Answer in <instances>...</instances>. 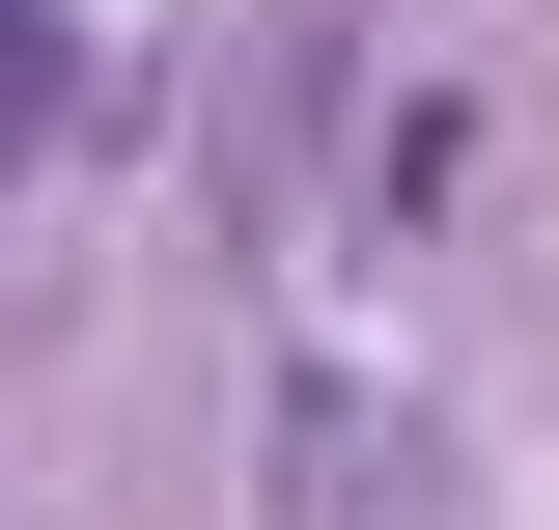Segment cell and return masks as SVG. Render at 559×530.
I'll list each match as a JSON object with an SVG mask.
<instances>
[{
  "instance_id": "6da1fadb",
  "label": "cell",
  "mask_w": 559,
  "mask_h": 530,
  "mask_svg": "<svg viewBox=\"0 0 559 530\" xmlns=\"http://www.w3.org/2000/svg\"><path fill=\"white\" fill-rule=\"evenodd\" d=\"M419 419H364V392H280V530H419Z\"/></svg>"
},
{
  "instance_id": "7a4b0ae2",
  "label": "cell",
  "mask_w": 559,
  "mask_h": 530,
  "mask_svg": "<svg viewBox=\"0 0 559 530\" xmlns=\"http://www.w3.org/2000/svg\"><path fill=\"white\" fill-rule=\"evenodd\" d=\"M84 112H112V28L84 0H0V168H57Z\"/></svg>"
}]
</instances>
